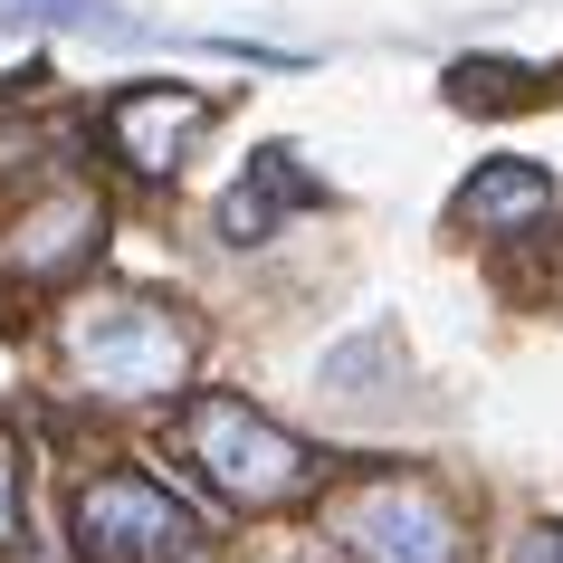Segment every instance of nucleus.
I'll list each match as a JSON object with an SVG mask.
<instances>
[{
	"mask_svg": "<svg viewBox=\"0 0 563 563\" xmlns=\"http://www.w3.org/2000/svg\"><path fill=\"white\" fill-rule=\"evenodd\" d=\"M210 106L201 87H181V77H134V87H115L106 96V153H115L134 181H173L181 163H191V144L210 134Z\"/></svg>",
	"mask_w": 563,
	"mask_h": 563,
	"instance_id": "423d86ee",
	"label": "nucleus"
},
{
	"mask_svg": "<svg viewBox=\"0 0 563 563\" xmlns=\"http://www.w3.org/2000/svg\"><path fill=\"white\" fill-rule=\"evenodd\" d=\"M325 534L354 563H468V516L440 477L420 468H363L325 497Z\"/></svg>",
	"mask_w": 563,
	"mask_h": 563,
	"instance_id": "7ed1b4c3",
	"label": "nucleus"
},
{
	"mask_svg": "<svg viewBox=\"0 0 563 563\" xmlns=\"http://www.w3.org/2000/svg\"><path fill=\"white\" fill-rule=\"evenodd\" d=\"M201 363V325L163 297L134 287H96L58 306V373L87 401H173Z\"/></svg>",
	"mask_w": 563,
	"mask_h": 563,
	"instance_id": "f257e3e1",
	"label": "nucleus"
},
{
	"mask_svg": "<svg viewBox=\"0 0 563 563\" xmlns=\"http://www.w3.org/2000/svg\"><path fill=\"white\" fill-rule=\"evenodd\" d=\"M20 487H30V459H20V440L0 430V544L20 534Z\"/></svg>",
	"mask_w": 563,
	"mask_h": 563,
	"instance_id": "9d476101",
	"label": "nucleus"
},
{
	"mask_svg": "<svg viewBox=\"0 0 563 563\" xmlns=\"http://www.w3.org/2000/svg\"><path fill=\"white\" fill-rule=\"evenodd\" d=\"M526 77H534V67H506V58H459V67H449V96H459V106H506V96H534Z\"/></svg>",
	"mask_w": 563,
	"mask_h": 563,
	"instance_id": "1a4fd4ad",
	"label": "nucleus"
},
{
	"mask_svg": "<svg viewBox=\"0 0 563 563\" xmlns=\"http://www.w3.org/2000/svg\"><path fill=\"white\" fill-rule=\"evenodd\" d=\"M181 449H191V468H201L230 506H249V516L316 497V477H325V459H316L287 420H267L258 401H239V391H191V401H181Z\"/></svg>",
	"mask_w": 563,
	"mask_h": 563,
	"instance_id": "f03ea898",
	"label": "nucleus"
},
{
	"mask_svg": "<svg viewBox=\"0 0 563 563\" xmlns=\"http://www.w3.org/2000/svg\"><path fill=\"white\" fill-rule=\"evenodd\" d=\"M316 201H325V181L306 173L287 144H258L249 173L230 181V201H220V239H230V249H258V239L287 230V210H316Z\"/></svg>",
	"mask_w": 563,
	"mask_h": 563,
	"instance_id": "6e6552de",
	"label": "nucleus"
},
{
	"mask_svg": "<svg viewBox=\"0 0 563 563\" xmlns=\"http://www.w3.org/2000/svg\"><path fill=\"white\" fill-rule=\"evenodd\" d=\"M67 544L87 563H173V554L201 544V516L153 468H96L67 497Z\"/></svg>",
	"mask_w": 563,
	"mask_h": 563,
	"instance_id": "39448f33",
	"label": "nucleus"
},
{
	"mask_svg": "<svg viewBox=\"0 0 563 563\" xmlns=\"http://www.w3.org/2000/svg\"><path fill=\"white\" fill-rule=\"evenodd\" d=\"M96 249H106V191L87 173L30 181L0 220V297H58L96 267Z\"/></svg>",
	"mask_w": 563,
	"mask_h": 563,
	"instance_id": "20e7f679",
	"label": "nucleus"
},
{
	"mask_svg": "<svg viewBox=\"0 0 563 563\" xmlns=\"http://www.w3.org/2000/svg\"><path fill=\"white\" fill-rule=\"evenodd\" d=\"M544 220H554V173L526 163V153L477 163L449 201V230H468V239H516V230H544Z\"/></svg>",
	"mask_w": 563,
	"mask_h": 563,
	"instance_id": "0eeeda50",
	"label": "nucleus"
},
{
	"mask_svg": "<svg viewBox=\"0 0 563 563\" xmlns=\"http://www.w3.org/2000/svg\"><path fill=\"white\" fill-rule=\"evenodd\" d=\"M506 563H563V526H526L506 544Z\"/></svg>",
	"mask_w": 563,
	"mask_h": 563,
	"instance_id": "9b49d317",
	"label": "nucleus"
}]
</instances>
